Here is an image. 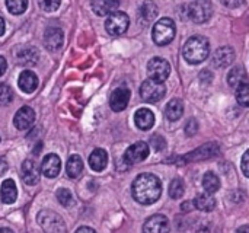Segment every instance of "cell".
I'll return each instance as SVG.
<instances>
[{
    "instance_id": "obj_1",
    "label": "cell",
    "mask_w": 249,
    "mask_h": 233,
    "mask_svg": "<svg viewBox=\"0 0 249 233\" xmlns=\"http://www.w3.org/2000/svg\"><path fill=\"white\" fill-rule=\"evenodd\" d=\"M133 197L137 203L143 206H150L160 198L162 182L153 174H140L131 187Z\"/></svg>"
},
{
    "instance_id": "obj_2",
    "label": "cell",
    "mask_w": 249,
    "mask_h": 233,
    "mask_svg": "<svg viewBox=\"0 0 249 233\" xmlns=\"http://www.w3.org/2000/svg\"><path fill=\"white\" fill-rule=\"evenodd\" d=\"M182 55L190 64H200L207 60L210 55V44L207 38L200 35L191 36L182 48Z\"/></svg>"
},
{
    "instance_id": "obj_3",
    "label": "cell",
    "mask_w": 249,
    "mask_h": 233,
    "mask_svg": "<svg viewBox=\"0 0 249 233\" xmlns=\"http://www.w3.org/2000/svg\"><path fill=\"white\" fill-rule=\"evenodd\" d=\"M175 32H177L175 22L171 18H162L155 23L153 31H152V38H153L155 44L163 47V45H168L169 42H172Z\"/></svg>"
},
{
    "instance_id": "obj_4",
    "label": "cell",
    "mask_w": 249,
    "mask_h": 233,
    "mask_svg": "<svg viewBox=\"0 0 249 233\" xmlns=\"http://www.w3.org/2000/svg\"><path fill=\"white\" fill-rule=\"evenodd\" d=\"M36 220H38L39 226L42 228L44 233H67L63 219L51 210L39 212Z\"/></svg>"
},
{
    "instance_id": "obj_5",
    "label": "cell",
    "mask_w": 249,
    "mask_h": 233,
    "mask_svg": "<svg viewBox=\"0 0 249 233\" xmlns=\"http://www.w3.org/2000/svg\"><path fill=\"white\" fill-rule=\"evenodd\" d=\"M187 13L194 23H204L213 15V4L210 0H193L188 4Z\"/></svg>"
},
{
    "instance_id": "obj_6",
    "label": "cell",
    "mask_w": 249,
    "mask_h": 233,
    "mask_svg": "<svg viewBox=\"0 0 249 233\" xmlns=\"http://www.w3.org/2000/svg\"><path fill=\"white\" fill-rule=\"evenodd\" d=\"M166 93V88L163 83L160 82H156L153 79H147L142 83L140 86V96L143 101L146 102H150V104H155V102H159Z\"/></svg>"
},
{
    "instance_id": "obj_7",
    "label": "cell",
    "mask_w": 249,
    "mask_h": 233,
    "mask_svg": "<svg viewBox=\"0 0 249 233\" xmlns=\"http://www.w3.org/2000/svg\"><path fill=\"white\" fill-rule=\"evenodd\" d=\"M128 25H130V19H128L127 13L118 12V10L111 13L105 20V29L112 36L123 35L128 29Z\"/></svg>"
},
{
    "instance_id": "obj_8",
    "label": "cell",
    "mask_w": 249,
    "mask_h": 233,
    "mask_svg": "<svg viewBox=\"0 0 249 233\" xmlns=\"http://www.w3.org/2000/svg\"><path fill=\"white\" fill-rule=\"evenodd\" d=\"M147 73H149L150 79L163 83L171 74V66L165 58L155 57L147 63Z\"/></svg>"
},
{
    "instance_id": "obj_9",
    "label": "cell",
    "mask_w": 249,
    "mask_h": 233,
    "mask_svg": "<svg viewBox=\"0 0 249 233\" xmlns=\"http://www.w3.org/2000/svg\"><path fill=\"white\" fill-rule=\"evenodd\" d=\"M149 144L146 142H137L134 144H131L125 153H124V162L127 165H134V163H140L143 162L147 156H149Z\"/></svg>"
},
{
    "instance_id": "obj_10",
    "label": "cell",
    "mask_w": 249,
    "mask_h": 233,
    "mask_svg": "<svg viewBox=\"0 0 249 233\" xmlns=\"http://www.w3.org/2000/svg\"><path fill=\"white\" fill-rule=\"evenodd\" d=\"M34 123H35V111L28 105L19 108L18 112L15 114L13 124L20 131H25V130L31 128L34 125Z\"/></svg>"
},
{
    "instance_id": "obj_11",
    "label": "cell",
    "mask_w": 249,
    "mask_h": 233,
    "mask_svg": "<svg viewBox=\"0 0 249 233\" xmlns=\"http://www.w3.org/2000/svg\"><path fill=\"white\" fill-rule=\"evenodd\" d=\"M220 152L219 144L217 143H207L201 147H198L197 150H194L193 153H188L185 156H182V162H196V161H203V159H209L216 156Z\"/></svg>"
},
{
    "instance_id": "obj_12",
    "label": "cell",
    "mask_w": 249,
    "mask_h": 233,
    "mask_svg": "<svg viewBox=\"0 0 249 233\" xmlns=\"http://www.w3.org/2000/svg\"><path fill=\"white\" fill-rule=\"evenodd\" d=\"M64 42V34L57 26H50L44 32V45L50 51H58L63 47Z\"/></svg>"
},
{
    "instance_id": "obj_13",
    "label": "cell",
    "mask_w": 249,
    "mask_h": 233,
    "mask_svg": "<svg viewBox=\"0 0 249 233\" xmlns=\"http://www.w3.org/2000/svg\"><path fill=\"white\" fill-rule=\"evenodd\" d=\"M130 95L131 93H130V90L127 88H124V86L117 88L111 93V96H109V107H111V109L115 111V112L124 111L127 108L128 102H130Z\"/></svg>"
},
{
    "instance_id": "obj_14",
    "label": "cell",
    "mask_w": 249,
    "mask_h": 233,
    "mask_svg": "<svg viewBox=\"0 0 249 233\" xmlns=\"http://www.w3.org/2000/svg\"><path fill=\"white\" fill-rule=\"evenodd\" d=\"M143 233H169V220L163 215L149 217L143 225Z\"/></svg>"
},
{
    "instance_id": "obj_15",
    "label": "cell",
    "mask_w": 249,
    "mask_h": 233,
    "mask_svg": "<svg viewBox=\"0 0 249 233\" xmlns=\"http://www.w3.org/2000/svg\"><path fill=\"white\" fill-rule=\"evenodd\" d=\"M60 169H61V161L55 153H50L42 159L41 172L47 178H55L60 174Z\"/></svg>"
},
{
    "instance_id": "obj_16",
    "label": "cell",
    "mask_w": 249,
    "mask_h": 233,
    "mask_svg": "<svg viewBox=\"0 0 249 233\" xmlns=\"http://www.w3.org/2000/svg\"><path fill=\"white\" fill-rule=\"evenodd\" d=\"M235 60V51L232 47H220L214 51L213 54V64L219 69H223V67H228L233 63Z\"/></svg>"
},
{
    "instance_id": "obj_17",
    "label": "cell",
    "mask_w": 249,
    "mask_h": 233,
    "mask_svg": "<svg viewBox=\"0 0 249 233\" xmlns=\"http://www.w3.org/2000/svg\"><path fill=\"white\" fill-rule=\"evenodd\" d=\"M20 172H22V179H23L25 184H28V185H35V184H38V181H39V171H38L36 163H35L34 161L26 159V161L22 163Z\"/></svg>"
},
{
    "instance_id": "obj_18",
    "label": "cell",
    "mask_w": 249,
    "mask_h": 233,
    "mask_svg": "<svg viewBox=\"0 0 249 233\" xmlns=\"http://www.w3.org/2000/svg\"><path fill=\"white\" fill-rule=\"evenodd\" d=\"M134 123L140 130L147 131L155 125V114L147 108H140L134 114Z\"/></svg>"
},
{
    "instance_id": "obj_19",
    "label": "cell",
    "mask_w": 249,
    "mask_h": 233,
    "mask_svg": "<svg viewBox=\"0 0 249 233\" xmlns=\"http://www.w3.org/2000/svg\"><path fill=\"white\" fill-rule=\"evenodd\" d=\"M18 85H19L20 90H23L25 93H32L38 88V77L34 72L25 70L19 74Z\"/></svg>"
},
{
    "instance_id": "obj_20",
    "label": "cell",
    "mask_w": 249,
    "mask_h": 233,
    "mask_svg": "<svg viewBox=\"0 0 249 233\" xmlns=\"http://www.w3.org/2000/svg\"><path fill=\"white\" fill-rule=\"evenodd\" d=\"M120 0H92V9L98 16H109L117 12Z\"/></svg>"
},
{
    "instance_id": "obj_21",
    "label": "cell",
    "mask_w": 249,
    "mask_h": 233,
    "mask_svg": "<svg viewBox=\"0 0 249 233\" xmlns=\"http://www.w3.org/2000/svg\"><path fill=\"white\" fill-rule=\"evenodd\" d=\"M89 165L95 172H101L108 165V153L104 149H95L89 156Z\"/></svg>"
},
{
    "instance_id": "obj_22",
    "label": "cell",
    "mask_w": 249,
    "mask_h": 233,
    "mask_svg": "<svg viewBox=\"0 0 249 233\" xmlns=\"http://www.w3.org/2000/svg\"><path fill=\"white\" fill-rule=\"evenodd\" d=\"M0 197L4 204H12L18 198V188L15 181L12 179H4L0 188Z\"/></svg>"
},
{
    "instance_id": "obj_23",
    "label": "cell",
    "mask_w": 249,
    "mask_h": 233,
    "mask_svg": "<svg viewBox=\"0 0 249 233\" xmlns=\"http://www.w3.org/2000/svg\"><path fill=\"white\" fill-rule=\"evenodd\" d=\"M184 114V104L181 99H172L168 102L165 108V115L169 121H177L182 117Z\"/></svg>"
},
{
    "instance_id": "obj_24",
    "label": "cell",
    "mask_w": 249,
    "mask_h": 233,
    "mask_svg": "<svg viewBox=\"0 0 249 233\" xmlns=\"http://www.w3.org/2000/svg\"><path fill=\"white\" fill-rule=\"evenodd\" d=\"M18 57V61L19 64H23V66H34L36 61H38V51L32 47H26V48H22L20 51H18L16 54Z\"/></svg>"
},
{
    "instance_id": "obj_25",
    "label": "cell",
    "mask_w": 249,
    "mask_h": 233,
    "mask_svg": "<svg viewBox=\"0 0 249 233\" xmlns=\"http://www.w3.org/2000/svg\"><path fill=\"white\" fill-rule=\"evenodd\" d=\"M247 72L242 66H236L233 67L229 74H228V82L232 88H239L241 85L247 83Z\"/></svg>"
},
{
    "instance_id": "obj_26",
    "label": "cell",
    "mask_w": 249,
    "mask_h": 233,
    "mask_svg": "<svg viewBox=\"0 0 249 233\" xmlns=\"http://www.w3.org/2000/svg\"><path fill=\"white\" fill-rule=\"evenodd\" d=\"M194 206L201 212H213L216 209V198L212 194L204 193L197 196V198L194 200Z\"/></svg>"
},
{
    "instance_id": "obj_27",
    "label": "cell",
    "mask_w": 249,
    "mask_h": 233,
    "mask_svg": "<svg viewBox=\"0 0 249 233\" xmlns=\"http://www.w3.org/2000/svg\"><path fill=\"white\" fill-rule=\"evenodd\" d=\"M66 171H67V175L70 178H77L82 171H83V161L79 155H71L67 161V165H66Z\"/></svg>"
},
{
    "instance_id": "obj_28",
    "label": "cell",
    "mask_w": 249,
    "mask_h": 233,
    "mask_svg": "<svg viewBox=\"0 0 249 233\" xmlns=\"http://www.w3.org/2000/svg\"><path fill=\"white\" fill-rule=\"evenodd\" d=\"M158 16V7L153 1H146L142 4L140 10H139V19L143 23H149L152 22L155 18Z\"/></svg>"
},
{
    "instance_id": "obj_29",
    "label": "cell",
    "mask_w": 249,
    "mask_h": 233,
    "mask_svg": "<svg viewBox=\"0 0 249 233\" xmlns=\"http://www.w3.org/2000/svg\"><path fill=\"white\" fill-rule=\"evenodd\" d=\"M203 187L206 190L207 194H216L220 188V179L219 177L214 174V172H207L204 174V178H203Z\"/></svg>"
},
{
    "instance_id": "obj_30",
    "label": "cell",
    "mask_w": 249,
    "mask_h": 233,
    "mask_svg": "<svg viewBox=\"0 0 249 233\" xmlns=\"http://www.w3.org/2000/svg\"><path fill=\"white\" fill-rule=\"evenodd\" d=\"M184 191H185L184 181L179 179V178L172 179V182L169 184V196H171V198H174V200L181 198L184 196Z\"/></svg>"
},
{
    "instance_id": "obj_31",
    "label": "cell",
    "mask_w": 249,
    "mask_h": 233,
    "mask_svg": "<svg viewBox=\"0 0 249 233\" xmlns=\"http://www.w3.org/2000/svg\"><path fill=\"white\" fill-rule=\"evenodd\" d=\"M6 7L12 15H22L28 7V0H6Z\"/></svg>"
},
{
    "instance_id": "obj_32",
    "label": "cell",
    "mask_w": 249,
    "mask_h": 233,
    "mask_svg": "<svg viewBox=\"0 0 249 233\" xmlns=\"http://www.w3.org/2000/svg\"><path fill=\"white\" fill-rule=\"evenodd\" d=\"M57 200H58V203H60L63 207H70V206H73V203H74L73 194H71L69 190H66V188H60V190L57 191Z\"/></svg>"
},
{
    "instance_id": "obj_33",
    "label": "cell",
    "mask_w": 249,
    "mask_h": 233,
    "mask_svg": "<svg viewBox=\"0 0 249 233\" xmlns=\"http://www.w3.org/2000/svg\"><path fill=\"white\" fill-rule=\"evenodd\" d=\"M236 101L242 107H249V83H244L236 88Z\"/></svg>"
},
{
    "instance_id": "obj_34",
    "label": "cell",
    "mask_w": 249,
    "mask_h": 233,
    "mask_svg": "<svg viewBox=\"0 0 249 233\" xmlns=\"http://www.w3.org/2000/svg\"><path fill=\"white\" fill-rule=\"evenodd\" d=\"M13 99L12 89L6 83H0V107L9 105Z\"/></svg>"
},
{
    "instance_id": "obj_35",
    "label": "cell",
    "mask_w": 249,
    "mask_h": 233,
    "mask_svg": "<svg viewBox=\"0 0 249 233\" xmlns=\"http://www.w3.org/2000/svg\"><path fill=\"white\" fill-rule=\"evenodd\" d=\"M60 3L61 0H38V4L44 12H55Z\"/></svg>"
},
{
    "instance_id": "obj_36",
    "label": "cell",
    "mask_w": 249,
    "mask_h": 233,
    "mask_svg": "<svg viewBox=\"0 0 249 233\" xmlns=\"http://www.w3.org/2000/svg\"><path fill=\"white\" fill-rule=\"evenodd\" d=\"M150 144L156 152H160V150H163L166 147V140L160 134H155V136L150 137Z\"/></svg>"
},
{
    "instance_id": "obj_37",
    "label": "cell",
    "mask_w": 249,
    "mask_h": 233,
    "mask_svg": "<svg viewBox=\"0 0 249 233\" xmlns=\"http://www.w3.org/2000/svg\"><path fill=\"white\" fill-rule=\"evenodd\" d=\"M197 130H198V123L196 121V120H188L187 121V125H185V133H187V136H194L196 133H197Z\"/></svg>"
},
{
    "instance_id": "obj_38",
    "label": "cell",
    "mask_w": 249,
    "mask_h": 233,
    "mask_svg": "<svg viewBox=\"0 0 249 233\" xmlns=\"http://www.w3.org/2000/svg\"><path fill=\"white\" fill-rule=\"evenodd\" d=\"M241 168L245 177L249 178V150H247L242 156V162H241Z\"/></svg>"
},
{
    "instance_id": "obj_39",
    "label": "cell",
    "mask_w": 249,
    "mask_h": 233,
    "mask_svg": "<svg viewBox=\"0 0 249 233\" xmlns=\"http://www.w3.org/2000/svg\"><path fill=\"white\" fill-rule=\"evenodd\" d=\"M222 1V4H225L226 7H239L245 0H220Z\"/></svg>"
},
{
    "instance_id": "obj_40",
    "label": "cell",
    "mask_w": 249,
    "mask_h": 233,
    "mask_svg": "<svg viewBox=\"0 0 249 233\" xmlns=\"http://www.w3.org/2000/svg\"><path fill=\"white\" fill-rule=\"evenodd\" d=\"M212 73L209 72V70H203L201 72V74H200V79H201V82H204V83H210L212 82Z\"/></svg>"
},
{
    "instance_id": "obj_41",
    "label": "cell",
    "mask_w": 249,
    "mask_h": 233,
    "mask_svg": "<svg viewBox=\"0 0 249 233\" xmlns=\"http://www.w3.org/2000/svg\"><path fill=\"white\" fill-rule=\"evenodd\" d=\"M194 207H196V206H194V201H185V203L181 206V210L185 212V213H188V212H193Z\"/></svg>"
},
{
    "instance_id": "obj_42",
    "label": "cell",
    "mask_w": 249,
    "mask_h": 233,
    "mask_svg": "<svg viewBox=\"0 0 249 233\" xmlns=\"http://www.w3.org/2000/svg\"><path fill=\"white\" fill-rule=\"evenodd\" d=\"M7 171V162L3 156H0V175H3Z\"/></svg>"
},
{
    "instance_id": "obj_43",
    "label": "cell",
    "mask_w": 249,
    "mask_h": 233,
    "mask_svg": "<svg viewBox=\"0 0 249 233\" xmlns=\"http://www.w3.org/2000/svg\"><path fill=\"white\" fill-rule=\"evenodd\" d=\"M6 69H7V63H6L4 57H1V55H0V76H1V74H4Z\"/></svg>"
},
{
    "instance_id": "obj_44",
    "label": "cell",
    "mask_w": 249,
    "mask_h": 233,
    "mask_svg": "<svg viewBox=\"0 0 249 233\" xmlns=\"http://www.w3.org/2000/svg\"><path fill=\"white\" fill-rule=\"evenodd\" d=\"M76 233H96L92 228H88V226H82V228H79Z\"/></svg>"
},
{
    "instance_id": "obj_45",
    "label": "cell",
    "mask_w": 249,
    "mask_h": 233,
    "mask_svg": "<svg viewBox=\"0 0 249 233\" xmlns=\"http://www.w3.org/2000/svg\"><path fill=\"white\" fill-rule=\"evenodd\" d=\"M4 29H6V23H4V19L0 16V36L4 34Z\"/></svg>"
},
{
    "instance_id": "obj_46",
    "label": "cell",
    "mask_w": 249,
    "mask_h": 233,
    "mask_svg": "<svg viewBox=\"0 0 249 233\" xmlns=\"http://www.w3.org/2000/svg\"><path fill=\"white\" fill-rule=\"evenodd\" d=\"M236 233H249V226H241V228L236 231Z\"/></svg>"
},
{
    "instance_id": "obj_47",
    "label": "cell",
    "mask_w": 249,
    "mask_h": 233,
    "mask_svg": "<svg viewBox=\"0 0 249 233\" xmlns=\"http://www.w3.org/2000/svg\"><path fill=\"white\" fill-rule=\"evenodd\" d=\"M0 233H13L10 229H7V228H1L0 229Z\"/></svg>"
}]
</instances>
